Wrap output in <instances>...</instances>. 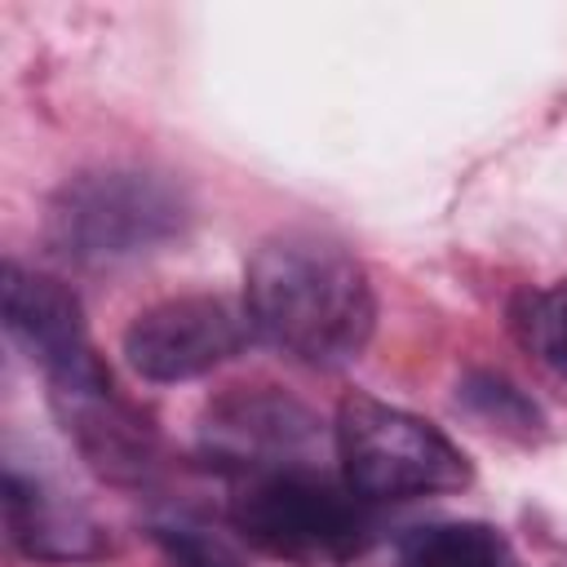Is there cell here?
I'll return each instance as SVG.
<instances>
[{
    "mask_svg": "<svg viewBox=\"0 0 567 567\" xmlns=\"http://www.w3.org/2000/svg\"><path fill=\"white\" fill-rule=\"evenodd\" d=\"M244 310L257 337L306 368L359 359L377 328V292L363 261L319 230H279L257 244Z\"/></svg>",
    "mask_w": 567,
    "mask_h": 567,
    "instance_id": "1",
    "label": "cell"
},
{
    "mask_svg": "<svg viewBox=\"0 0 567 567\" xmlns=\"http://www.w3.org/2000/svg\"><path fill=\"white\" fill-rule=\"evenodd\" d=\"M226 514L257 554L288 567H354L377 545L372 505L306 461L239 474Z\"/></svg>",
    "mask_w": 567,
    "mask_h": 567,
    "instance_id": "2",
    "label": "cell"
},
{
    "mask_svg": "<svg viewBox=\"0 0 567 567\" xmlns=\"http://www.w3.org/2000/svg\"><path fill=\"white\" fill-rule=\"evenodd\" d=\"M190 221L186 195L146 168L66 177L44 213V244L71 266H120L173 244Z\"/></svg>",
    "mask_w": 567,
    "mask_h": 567,
    "instance_id": "3",
    "label": "cell"
},
{
    "mask_svg": "<svg viewBox=\"0 0 567 567\" xmlns=\"http://www.w3.org/2000/svg\"><path fill=\"white\" fill-rule=\"evenodd\" d=\"M332 439L346 487L368 505L461 492L474 483L470 456L434 421L403 412L377 394H346Z\"/></svg>",
    "mask_w": 567,
    "mask_h": 567,
    "instance_id": "4",
    "label": "cell"
},
{
    "mask_svg": "<svg viewBox=\"0 0 567 567\" xmlns=\"http://www.w3.org/2000/svg\"><path fill=\"white\" fill-rule=\"evenodd\" d=\"M49 408L97 478L115 487H142L159 474L164 447L151 412H142L115 385L97 354L62 377H49Z\"/></svg>",
    "mask_w": 567,
    "mask_h": 567,
    "instance_id": "5",
    "label": "cell"
},
{
    "mask_svg": "<svg viewBox=\"0 0 567 567\" xmlns=\"http://www.w3.org/2000/svg\"><path fill=\"white\" fill-rule=\"evenodd\" d=\"M252 337L248 310H235L226 297L186 292L146 306L124 328V363L155 385L195 381L235 354H244Z\"/></svg>",
    "mask_w": 567,
    "mask_h": 567,
    "instance_id": "6",
    "label": "cell"
},
{
    "mask_svg": "<svg viewBox=\"0 0 567 567\" xmlns=\"http://www.w3.org/2000/svg\"><path fill=\"white\" fill-rule=\"evenodd\" d=\"M315 434V412L275 385H230L208 403L199 425L204 456L235 478L270 465H297Z\"/></svg>",
    "mask_w": 567,
    "mask_h": 567,
    "instance_id": "7",
    "label": "cell"
},
{
    "mask_svg": "<svg viewBox=\"0 0 567 567\" xmlns=\"http://www.w3.org/2000/svg\"><path fill=\"white\" fill-rule=\"evenodd\" d=\"M0 315H4L9 341L44 372V381L97 354L84 328L80 297L62 279L40 275L13 257L4 261V275H0Z\"/></svg>",
    "mask_w": 567,
    "mask_h": 567,
    "instance_id": "8",
    "label": "cell"
},
{
    "mask_svg": "<svg viewBox=\"0 0 567 567\" xmlns=\"http://www.w3.org/2000/svg\"><path fill=\"white\" fill-rule=\"evenodd\" d=\"M4 527L9 540L35 563H89L106 554L102 527L71 505L62 492L22 474L18 465L4 470Z\"/></svg>",
    "mask_w": 567,
    "mask_h": 567,
    "instance_id": "9",
    "label": "cell"
},
{
    "mask_svg": "<svg viewBox=\"0 0 567 567\" xmlns=\"http://www.w3.org/2000/svg\"><path fill=\"white\" fill-rule=\"evenodd\" d=\"M399 567H518L501 527L478 518L421 523L399 540Z\"/></svg>",
    "mask_w": 567,
    "mask_h": 567,
    "instance_id": "10",
    "label": "cell"
},
{
    "mask_svg": "<svg viewBox=\"0 0 567 567\" xmlns=\"http://www.w3.org/2000/svg\"><path fill=\"white\" fill-rule=\"evenodd\" d=\"M509 328L536 363H545L554 377L567 381V279H554L545 288H523L509 301Z\"/></svg>",
    "mask_w": 567,
    "mask_h": 567,
    "instance_id": "11",
    "label": "cell"
},
{
    "mask_svg": "<svg viewBox=\"0 0 567 567\" xmlns=\"http://www.w3.org/2000/svg\"><path fill=\"white\" fill-rule=\"evenodd\" d=\"M456 403H461L470 416H478L487 430H501V434H514V439H532V434H540V425H545L540 408H536L509 377L487 372V368H474V372L461 377Z\"/></svg>",
    "mask_w": 567,
    "mask_h": 567,
    "instance_id": "12",
    "label": "cell"
},
{
    "mask_svg": "<svg viewBox=\"0 0 567 567\" xmlns=\"http://www.w3.org/2000/svg\"><path fill=\"white\" fill-rule=\"evenodd\" d=\"M151 540L159 545L168 567H244V558L199 523H155Z\"/></svg>",
    "mask_w": 567,
    "mask_h": 567,
    "instance_id": "13",
    "label": "cell"
}]
</instances>
